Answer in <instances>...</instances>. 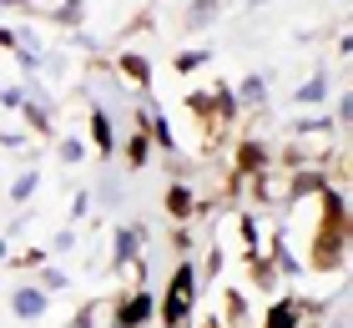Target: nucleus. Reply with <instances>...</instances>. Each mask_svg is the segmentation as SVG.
I'll return each mask as SVG.
<instances>
[{
    "mask_svg": "<svg viewBox=\"0 0 353 328\" xmlns=\"http://www.w3.org/2000/svg\"><path fill=\"white\" fill-rule=\"evenodd\" d=\"M333 131V122L323 117V111H318V117H298L293 122V137H328Z\"/></svg>",
    "mask_w": 353,
    "mask_h": 328,
    "instance_id": "nucleus-19",
    "label": "nucleus"
},
{
    "mask_svg": "<svg viewBox=\"0 0 353 328\" xmlns=\"http://www.w3.org/2000/svg\"><path fill=\"white\" fill-rule=\"evenodd\" d=\"M217 15H222V0H192L187 15H182V26H187V30H207Z\"/></svg>",
    "mask_w": 353,
    "mask_h": 328,
    "instance_id": "nucleus-13",
    "label": "nucleus"
},
{
    "mask_svg": "<svg viewBox=\"0 0 353 328\" xmlns=\"http://www.w3.org/2000/svg\"><path fill=\"white\" fill-rule=\"evenodd\" d=\"M157 313V293L152 288H132L121 303H111V328H147Z\"/></svg>",
    "mask_w": 353,
    "mask_h": 328,
    "instance_id": "nucleus-2",
    "label": "nucleus"
},
{
    "mask_svg": "<svg viewBox=\"0 0 353 328\" xmlns=\"http://www.w3.org/2000/svg\"><path fill=\"white\" fill-rule=\"evenodd\" d=\"M197 288H202V278H197V262L182 258L176 262V273H172V283H167V298H162V328H187L192 323V308H197Z\"/></svg>",
    "mask_w": 353,
    "mask_h": 328,
    "instance_id": "nucleus-1",
    "label": "nucleus"
},
{
    "mask_svg": "<svg viewBox=\"0 0 353 328\" xmlns=\"http://www.w3.org/2000/svg\"><path fill=\"white\" fill-rule=\"evenodd\" d=\"M232 102H237V111H243V106H263V102H268V76H258V71L243 76V81L232 86Z\"/></svg>",
    "mask_w": 353,
    "mask_h": 328,
    "instance_id": "nucleus-9",
    "label": "nucleus"
},
{
    "mask_svg": "<svg viewBox=\"0 0 353 328\" xmlns=\"http://www.w3.org/2000/svg\"><path fill=\"white\" fill-rule=\"evenodd\" d=\"M328 91H333V86H328V76L318 71V76H308V81H303V86L293 91V102H298V106H323V102H328Z\"/></svg>",
    "mask_w": 353,
    "mask_h": 328,
    "instance_id": "nucleus-14",
    "label": "nucleus"
},
{
    "mask_svg": "<svg viewBox=\"0 0 353 328\" xmlns=\"http://www.w3.org/2000/svg\"><path fill=\"white\" fill-rule=\"evenodd\" d=\"M71 46H81V51H96V46H101V41H96L91 30H71Z\"/></svg>",
    "mask_w": 353,
    "mask_h": 328,
    "instance_id": "nucleus-26",
    "label": "nucleus"
},
{
    "mask_svg": "<svg viewBox=\"0 0 353 328\" xmlns=\"http://www.w3.org/2000/svg\"><path fill=\"white\" fill-rule=\"evenodd\" d=\"M0 46H6L10 56H15V46H21V41H15V30H10V26H0Z\"/></svg>",
    "mask_w": 353,
    "mask_h": 328,
    "instance_id": "nucleus-30",
    "label": "nucleus"
},
{
    "mask_svg": "<svg viewBox=\"0 0 353 328\" xmlns=\"http://www.w3.org/2000/svg\"><path fill=\"white\" fill-rule=\"evenodd\" d=\"M272 262H278V268H283L288 278H298V273H303V262H298L293 253H288V248H278V253H272Z\"/></svg>",
    "mask_w": 353,
    "mask_h": 328,
    "instance_id": "nucleus-22",
    "label": "nucleus"
},
{
    "mask_svg": "<svg viewBox=\"0 0 353 328\" xmlns=\"http://www.w3.org/2000/svg\"><path fill=\"white\" fill-rule=\"evenodd\" d=\"M333 328H348V323H343V318H339V323H333Z\"/></svg>",
    "mask_w": 353,
    "mask_h": 328,
    "instance_id": "nucleus-33",
    "label": "nucleus"
},
{
    "mask_svg": "<svg viewBox=\"0 0 353 328\" xmlns=\"http://www.w3.org/2000/svg\"><path fill=\"white\" fill-rule=\"evenodd\" d=\"M117 71H121V76H132L141 91L152 86V61L141 56V51H117Z\"/></svg>",
    "mask_w": 353,
    "mask_h": 328,
    "instance_id": "nucleus-10",
    "label": "nucleus"
},
{
    "mask_svg": "<svg viewBox=\"0 0 353 328\" xmlns=\"http://www.w3.org/2000/svg\"><path fill=\"white\" fill-rule=\"evenodd\" d=\"M15 262H21V268H46V248H36V253H21Z\"/></svg>",
    "mask_w": 353,
    "mask_h": 328,
    "instance_id": "nucleus-27",
    "label": "nucleus"
},
{
    "mask_svg": "<svg viewBox=\"0 0 353 328\" xmlns=\"http://www.w3.org/2000/svg\"><path fill=\"white\" fill-rule=\"evenodd\" d=\"M111 262H117V268L141 262V227H126V222L111 227Z\"/></svg>",
    "mask_w": 353,
    "mask_h": 328,
    "instance_id": "nucleus-4",
    "label": "nucleus"
},
{
    "mask_svg": "<svg viewBox=\"0 0 353 328\" xmlns=\"http://www.w3.org/2000/svg\"><path fill=\"white\" fill-rule=\"evenodd\" d=\"M6 258H10V238H6V233H0V262H6Z\"/></svg>",
    "mask_w": 353,
    "mask_h": 328,
    "instance_id": "nucleus-31",
    "label": "nucleus"
},
{
    "mask_svg": "<svg viewBox=\"0 0 353 328\" xmlns=\"http://www.w3.org/2000/svg\"><path fill=\"white\" fill-rule=\"evenodd\" d=\"M36 288H41V293H66V288H71V278L46 262V268H36Z\"/></svg>",
    "mask_w": 353,
    "mask_h": 328,
    "instance_id": "nucleus-18",
    "label": "nucleus"
},
{
    "mask_svg": "<svg viewBox=\"0 0 353 328\" xmlns=\"http://www.w3.org/2000/svg\"><path fill=\"white\" fill-rule=\"evenodd\" d=\"M71 242H76V227H61V233L51 238V248H56V253H66V248H71Z\"/></svg>",
    "mask_w": 353,
    "mask_h": 328,
    "instance_id": "nucleus-24",
    "label": "nucleus"
},
{
    "mask_svg": "<svg viewBox=\"0 0 353 328\" xmlns=\"http://www.w3.org/2000/svg\"><path fill=\"white\" fill-rule=\"evenodd\" d=\"M86 212H91V192H76V197H71V227L81 222Z\"/></svg>",
    "mask_w": 353,
    "mask_h": 328,
    "instance_id": "nucleus-23",
    "label": "nucleus"
},
{
    "mask_svg": "<svg viewBox=\"0 0 353 328\" xmlns=\"http://www.w3.org/2000/svg\"><path fill=\"white\" fill-rule=\"evenodd\" d=\"M56 157L66 162V167H81L91 157V146H86V137H56Z\"/></svg>",
    "mask_w": 353,
    "mask_h": 328,
    "instance_id": "nucleus-16",
    "label": "nucleus"
},
{
    "mask_svg": "<svg viewBox=\"0 0 353 328\" xmlns=\"http://www.w3.org/2000/svg\"><path fill=\"white\" fill-rule=\"evenodd\" d=\"M237 167H243V172H252V177H258L263 167H268V146L263 142H237Z\"/></svg>",
    "mask_w": 353,
    "mask_h": 328,
    "instance_id": "nucleus-15",
    "label": "nucleus"
},
{
    "mask_svg": "<svg viewBox=\"0 0 353 328\" xmlns=\"http://www.w3.org/2000/svg\"><path fill=\"white\" fill-rule=\"evenodd\" d=\"M0 10H21V15H36V0H0Z\"/></svg>",
    "mask_w": 353,
    "mask_h": 328,
    "instance_id": "nucleus-28",
    "label": "nucleus"
},
{
    "mask_svg": "<svg viewBox=\"0 0 353 328\" xmlns=\"http://www.w3.org/2000/svg\"><path fill=\"white\" fill-rule=\"evenodd\" d=\"M167 218H172L176 227H187L192 218H197V192H192L187 182H172V187H167Z\"/></svg>",
    "mask_w": 353,
    "mask_h": 328,
    "instance_id": "nucleus-7",
    "label": "nucleus"
},
{
    "mask_svg": "<svg viewBox=\"0 0 353 328\" xmlns=\"http://www.w3.org/2000/svg\"><path fill=\"white\" fill-rule=\"evenodd\" d=\"M303 318H308V313H303V303L293 298V293H283V298L263 313V323H258V328H303Z\"/></svg>",
    "mask_w": 353,
    "mask_h": 328,
    "instance_id": "nucleus-6",
    "label": "nucleus"
},
{
    "mask_svg": "<svg viewBox=\"0 0 353 328\" xmlns=\"http://www.w3.org/2000/svg\"><path fill=\"white\" fill-rule=\"evenodd\" d=\"M0 106H6V111H21V106H26V81H21V86H6V91H0Z\"/></svg>",
    "mask_w": 353,
    "mask_h": 328,
    "instance_id": "nucleus-21",
    "label": "nucleus"
},
{
    "mask_svg": "<svg viewBox=\"0 0 353 328\" xmlns=\"http://www.w3.org/2000/svg\"><path fill=\"white\" fill-rule=\"evenodd\" d=\"M41 192V167H21V172H15V182H10V207H26L30 202V197H36Z\"/></svg>",
    "mask_w": 353,
    "mask_h": 328,
    "instance_id": "nucleus-11",
    "label": "nucleus"
},
{
    "mask_svg": "<svg viewBox=\"0 0 353 328\" xmlns=\"http://www.w3.org/2000/svg\"><path fill=\"white\" fill-rule=\"evenodd\" d=\"M258 6H268V0H243V10H258Z\"/></svg>",
    "mask_w": 353,
    "mask_h": 328,
    "instance_id": "nucleus-32",
    "label": "nucleus"
},
{
    "mask_svg": "<svg viewBox=\"0 0 353 328\" xmlns=\"http://www.w3.org/2000/svg\"><path fill=\"white\" fill-rule=\"evenodd\" d=\"M51 102H30L26 96V106H21V117H26V137H56V126H51Z\"/></svg>",
    "mask_w": 353,
    "mask_h": 328,
    "instance_id": "nucleus-8",
    "label": "nucleus"
},
{
    "mask_svg": "<svg viewBox=\"0 0 353 328\" xmlns=\"http://www.w3.org/2000/svg\"><path fill=\"white\" fill-rule=\"evenodd\" d=\"M41 21H56V26H66V30H81L86 21V0H61L56 10H36Z\"/></svg>",
    "mask_w": 353,
    "mask_h": 328,
    "instance_id": "nucleus-12",
    "label": "nucleus"
},
{
    "mask_svg": "<svg viewBox=\"0 0 353 328\" xmlns=\"http://www.w3.org/2000/svg\"><path fill=\"white\" fill-rule=\"evenodd\" d=\"M207 61H212V51H207V46H197V51H182V56H176V71H197V66H207Z\"/></svg>",
    "mask_w": 353,
    "mask_h": 328,
    "instance_id": "nucleus-20",
    "label": "nucleus"
},
{
    "mask_svg": "<svg viewBox=\"0 0 353 328\" xmlns=\"http://www.w3.org/2000/svg\"><path fill=\"white\" fill-rule=\"evenodd\" d=\"M46 308H51V293H41L36 283H15L10 288V313L21 318V323H41Z\"/></svg>",
    "mask_w": 353,
    "mask_h": 328,
    "instance_id": "nucleus-3",
    "label": "nucleus"
},
{
    "mask_svg": "<svg viewBox=\"0 0 353 328\" xmlns=\"http://www.w3.org/2000/svg\"><path fill=\"white\" fill-rule=\"evenodd\" d=\"M172 248H176V253H182V258H192V233H187V227H176V238H172Z\"/></svg>",
    "mask_w": 353,
    "mask_h": 328,
    "instance_id": "nucleus-25",
    "label": "nucleus"
},
{
    "mask_svg": "<svg viewBox=\"0 0 353 328\" xmlns=\"http://www.w3.org/2000/svg\"><path fill=\"white\" fill-rule=\"evenodd\" d=\"M91 146H96V157H101V162L117 157V126H111V111L101 102L91 106Z\"/></svg>",
    "mask_w": 353,
    "mask_h": 328,
    "instance_id": "nucleus-5",
    "label": "nucleus"
},
{
    "mask_svg": "<svg viewBox=\"0 0 353 328\" xmlns=\"http://www.w3.org/2000/svg\"><path fill=\"white\" fill-rule=\"evenodd\" d=\"M30 137H26V131H0V146H26Z\"/></svg>",
    "mask_w": 353,
    "mask_h": 328,
    "instance_id": "nucleus-29",
    "label": "nucleus"
},
{
    "mask_svg": "<svg viewBox=\"0 0 353 328\" xmlns=\"http://www.w3.org/2000/svg\"><path fill=\"white\" fill-rule=\"evenodd\" d=\"M147 157H152V137L137 126L132 137H126V162H132V167H147Z\"/></svg>",
    "mask_w": 353,
    "mask_h": 328,
    "instance_id": "nucleus-17",
    "label": "nucleus"
}]
</instances>
